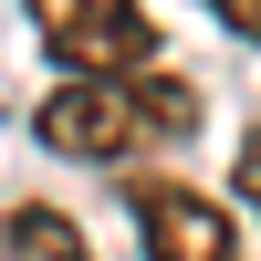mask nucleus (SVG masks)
<instances>
[{
    "label": "nucleus",
    "instance_id": "1",
    "mask_svg": "<svg viewBox=\"0 0 261 261\" xmlns=\"http://www.w3.org/2000/svg\"><path fill=\"white\" fill-rule=\"evenodd\" d=\"M199 84L146 63V73H115V84H53L32 105V146L73 167H115V178H157V157H178L199 136Z\"/></svg>",
    "mask_w": 261,
    "mask_h": 261
},
{
    "label": "nucleus",
    "instance_id": "2",
    "mask_svg": "<svg viewBox=\"0 0 261 261\" xmlns=\"http://www.w3.org/2000/svg\"><path fill=\"white\" fill-rule=\"evenodd\" d=\"M42 32V53L63 63V84H115L157 63V11L146 0H21Z\"/></svg>",
    "mask_w": 261,
    "mask_h": 261
},
{
    "label": "nucleus",
    "instance_id": "3",
    "mask_svg": "<svg viewBox=\"0 0 261 261\" xmlns=\"http://www.w3.org/2000/svg\"><path fill=\"white\" fill-rule=\"evenodd\" d=\"M125 209H136V241L146 261H241V230L209 188L188 178H125Z\"/></svg>",
    "mask_w": 261,
    "mask_h": 261
},
{
    "label": "nucleus",
    "instance_id": "4",
    "mask_svg": "<svg viewBox=\"0 0 261 261\" xmlns=\"http://www.w3.org/2000/svg\"><path fill=\"white\" fill-rule=\"evenodd\" d=\"M0 261H94V251H84L73 209H53V199H21L11 220H0Z\"/></svg>",
    "mask_w": 261,
    "mask_h": 261
},
{
    "label": "nucleus",
    "instance_id": "5",
    "mask_svg": "<svg viewBox=\"0 0 261 261\" xmlns=\"http://www.w3.org/2000/svg\"><path fill=\"white\" fill-rule=\"evenodd\" d=\"M230 199H241L251 220H261V125L241 136V157H230Z\"/></svg>",
    "mask_w": 261,
    "mask_h": 261
},
{
    "label": "nucleus",
    "instance_id": "6",
    "mask_svg": "<svg viewBox=\"0 0 261 261\" xmlns=\"http://www.w3.org/2000/svg\"><path fill=\"white\" fill-rule=\"evenodd\" d=\"M209 21H220L230 42H261V0H209Z\"/></svg>",
    "mask_w": 261,
    "mask_h": 261
}]
</instances>
